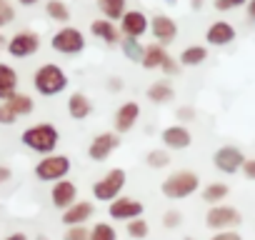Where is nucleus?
I'll return each mask as SVG.
<instances>
[{
	"mask_svg": "<svg viewBox=\"0 0 255 240\" xmlns=\"http://www.w3.org/2000/svg\"><path fill=\"white\" fill-rule=\"evenodd\" d=\"M70 168H73V163H70L68 155H63V153H50V155H40V160L35 163L33 173H35V178H38L40 183H58V180L68 178Z\"/></svg>",
	"mask_w": 255,
	"mask_h": 240,
	"instance_id": "20e7f679",
	"label": "nucleus"
},
{
	"mask_svg": "<svg viewBox=\"0 0 255 240\" xmlns=\"http://www.w3.org/2000/svg\"><path fill=\"white\" fill-rule=\"evenodd\" d=\"M5 40H8V38H5L3 33H0V50H3V48H5Z\"/></svg>",
	"mask_w": 255,
	"mask_h": 240,
	"instance_id": "09e8293b",
	"label": "nucleus"
},
{
	"mask_svg": "<svg viewBox=\"0 0 255 240\" xmlns=\"http://www.w3.org/2000/svg\"><path fill=\"white\" fill-rule=\"evenodd\" d=\"M168 58H170V53L165 50V45H160V43H150V45L143 48L140 65H143L145 70H160V68L168 63Z\"/></svg>",
	"mask_w": 255,
	"mask_h": 240,
	"instance_id": "412c9836",
	"label": "nucleus"
},
{
	"mask_svg": "<svg viewBox=\"0 0 255 240\" xmlns=\"http://www.w3.org/2000/svg\"><path fill=\"white\" fill-rule=\"evenodd\" d=\"M38 240H48V238H45V235H38Z\"/></svg>",
	"mask_w": 255,
	"mask_h": 240,
	"instance_id": "8fccbe9b",
	"label": "nucleus"
},
{
	"mask_svg": "<svg viewBox=\"0 0 255 240\" xmlns=\"http://www.w3.org/2000/svg\"><path fill=\"white\" fill-rule=\"evenodd\" d=\"M10 178H13V170L8 165H0V185H5Z\"/></svg>",
	"mask_w": 255,
	"mask_h": 240,
	"instance_id": "37998d69",
	"label": "nucleus"
},
{
	"mask_svg": "<svg viewBox=\"0 0 255 240\" xmlns=\"http://www.w3.org/2000/svg\"><path fill=\"white\" fill-rule=\"evenodd\" d=\"M205 60H208V48H205V45H188V48L180 53V58H178L180 68H198V65H203Z\"/></svg>",
	"mask_w": 255,
	"mask_h": 240,
	"instance_id": "b1692460",
	"label": "nucleus"
},
{
	"mask_svg": "<svg viewBox=\"0 0 255 240\" xmlns=\"http://www.w3.org/2000/svg\"><path fill=\"white\" fill-rule=\"evenodd\" d=\"M245 13H248V20L255 23V0H248L245 3Z\"/></svg>",
	"mask_w": 255,
	"mask_h": 240,
	"instance_id": "c03bdc74",
	"label": "nucleus"
},
{
	"mask_svg": "<svg viewBox=\"0 0 255 240\" xmlns=\"http://www.w3.org/2000/svg\"><path fill=\"white\" fill-rule=\"evenodd\" d=\"M240 173H243L248 180H255V158H245V160H243Z\"/></svg>",
	"mask_w": 255,
	"mask_h": 240,
	"instance_id": "ea45409f",
	"label": "nucleus"
},
{
	"mask_svg": "<svg viewBox=\"0 0 255 240\" xmlns=\"http://www.w3.org/2000/svg\"><path fill=\"white\" fill-rule=\"evenodd\" d=\"M18 3H20V5H25V8H30V5H35V3H38V0H18Z\"/></svg>",
	"mask_w": 255,
	"mask_h": 240,
	"instance_id": "de8ad7c7",
	"label": "nucleus"
},
{
	"mask_svg": "<svg viewBox=\"0 0 255 240\" xmlns=\"http://www.w3.org/2000/svg\"><path fill=\"white\" fill-rule=\"evenodd\" d=\"M5 50L10 58L23 60V58H33L40 50V35L35 30H18L5 40Z\"/></svg>",
	"mask_w": 255,
	"mask_h": 240,
	"instance_id": "0eeeda50",
	"label": "nucleus"
},
{
	"mask_svg": "<svg viewBox=\"0 0 255 240\" xmlns=\"http://www.w3.org/2000/svg\"><path fill=\"white\" fill-rule=\"evenodd\" d=\"M75 200H78V185H75L73 180L63 178V180L53 183V188H50V203H53V208L65 210V208H70Z\"/></svg>",
	"mask_w": 255,
	"mask_h": 240,
	"instance_id": "a211bd4d",
	"label": "nucleus"
},
{
	"mask_svg": "<svg viewBox=\"0 0 255 240\" xmlns=\"http://www.w3.org/2000/svg\"><path fill=\"white\" fill-rule=\"evenodd\" d=\"M235 38H238V30H235L228 20H215V23H210L208 30H205V43L213 45V48H225V45H230Z\"/></svg>",
	"mask_w": 255,
	"mask_h": 240,
	"instance_id": "f3484780",
	"label": "nucleus"
},
{
	"mask_svg": "<svg viewBox=\"0 0 255 240\" xmlns=\"http://www.w3.org/2000/svg\"><path fill=\"white\" fill-rule=\"evenodd\" d=\"M88 240H118V230L110 223H95L93 228H88Z\"/></svg>",
	"mask_w": 255,
	"mask_h": 240,
	"instance_id": "7c9ffc66",
	"label": "nucleus"
},
{
	"mask_svg": "<svg viewBox=\"0 0 255 240\" xmlns=\"http://www.w3.org/2000/svg\"><path fill=\"white\" fill-rule=\"evenodd\" d=\"M145 165L153 168V170L168 168V165H170V153H168L165 148H153V150H148V155H145Z\"/></svg>",
	"mask_w": 255,
	"mask_h": 240,
	"instance_id": "2f4dec72",
	"label": "nucleus"
},
{
	"mask_svg": "<svg viewBox=\"0 0 255 240\" xmlns=\"http://www.w3.org/2000/svg\"><path fill=\"white\" fill-rule=\"evenodd\" d=\"M178 120H183V123H190V120H195V108L193 105H183V108H178Z\"/></svg>",
	"mask_w": 255,
	"mask_h": 240,
	"instance_id": "58836bf2",
	"label": "nucleus"
},
{
	"mask_svg": "<svg viewBox=\"0 0 255 240\" xmlns=\"http://www.w3.org/2000/svg\"><path fill=\"white\" fill-rule=\"evenodd\" d=\"M118 28H120V35H123V38H135V40H140V38L148 33V28H150V18H148L143 10H125Z\"/></svg>",
	"mask_w": 255,
	"mask_h": 240,
	"instance_id": "ddd939ff",
	"label": "nucleus"
},
{
	"mask_svg": "<svg viewBox=\"0 0 255 240\" xmlns=\"http://www.w3.org/2000/svg\"><path fill=\"white\" fill-rule=\"evenodd\" d=\"M93 215H95V203L93 200H75L70 208L63 210L60 220H63L65 228H70V225H85L88 220H93Z\"/></svg>",
	"mask_w": 255,
	"mask_h": 240,
	"instance_id": "dca6fc26",
	"label": "nucleus"
},
{
	"mask_svg": "<svg viewBox=\"0 0 255 240\" xmlns=\"http://www.w3.org/2000/svg\"><path fill=\"white\" fill-rule=\"evenodd\" d=\"M63 240H88V228L85 225H70L65 230Z\"/></svg>",
	"mask_w": 255,
	"mask_h": 240,
	"instance_id": "c9c22d12",
	"label": "nucleus"
},
{
	"mask_svg": "<svg viewBox=\"0 0 255 240\" xmlns=\"http://www.w3.org/2000/svg\"><path fill=\"white\" fill-rule=\"evenodd\" d=\"M108 90H110V93L123 90V80H120V78H115V75H113V78H108Z\"/></svg>",
	"mask_w": 255,
	"mask_h": 240,
	"instance_id": "79ce46f5",
	"label": "nucleus"
},
{
	"mask_svg": "<svg viewBox=\"0 0 255 240\" xmlns=\"http://www.w3.org/2000/svg\"><path fill=\"white\" fill-rule=\"evenodd\" d=\"M90 33H93V38H98V40H103L105 45H118L120 43V28L113 23V20H108V18H98V20H93L90 23Z\"/></svg>",
	"mask_w": 255,
	"mask_h": 240,
	"instance_id": "6ab92c4d",
	"label": "nucleus"
},
{
	"mask_svg": "<svg viewBox=\"0 0 255 240\" xmlns=\"http://www.w3.org/2000/svg\"><path fill=\"white\" fill-rule=\"evenodd\" d=\"M138 120H140V105L135 100H125V103L118 105V110L113 115V128H115L118 135L130 133L138 125Z\"/></svg>",
	"mask_w": 255,
	"mask_h": 240,
	"instance_id": "f8f14e48",
	"label": "nucleus"
},
{
	"mask_svg": "<svg viewBox=\"0 0 255 240\" xmlns=\"http://www.w3.org/2000/svg\"><path fill=\"white\" fill-rule=\"evenodd\" d=\"M20 143L35 155H50L60 145V130L53 123H33L20 133Z\"/></svg>",
	"mask_w": 255,
	"mask_h": 240,
	"instance_id": "f257e3e1",
	"label": "nucleus"
},
{
	"mask_svg": "<svg viewBox=\"0 0 255 240\" xmlns=\"http://www.w3.org/2000/svg\"><path fill=\"white\" fill-rule=\"evenodd\" d=\"M45 15L53 23H58V25H68L70 8H68V3H63V0H48V3H45Z\"/></svg>",
	"mask_w": 255,
	"mask_h": 240,
	"instance_id": "bb28decb",
	"label": "nucleus"
},
{
	"mask_svg": "<svg viewBox=\"0 0 255 240\" xmlns=\"http://www.w3.org/2000/svg\"><path fill=\"white\" fill-rule=\"evenodd\" d=\"M98 10H100L103 18H108V20L115 23L128 10V0H98Z\"/></svg>",
	"mask_w": 255,
	"mask_h": 240,
	"instance_id": "a878e982",
	"label": "nucleus"
},
{
	"mask_svg": "<svg viewBox=\"0 0 255 240\" xmlns=\"http://www.w3.org/2000/svg\"><path fill=\"white\" fill-rule=\"evenodd\" d=\"M85 45H88V40H85L83 30H78L73 25H60L50 38V48L60 55H80L85 50Z\"/></svg>",
	"mask_w": 255,
	"mask_h": 240,
	"instance_id": "423d86ee",
	"label": "nucleus"
},
{
	"mask_svg": "<svg viewBox=\"0 0 255 240\" xmlns=\"http://www.w3.org/2000/svg\"><path fill=\"white\" fill-rule=\"evenodd\" d=\"M68 85H70L68 73H65L60 65H55V63H43V65L35 68V73H33V88H35V93L43 95V98H55V95L65 93Z\"/></svg>",
	"mask_w": 255,
	"mask_h": 240,
	"instance_id": "f03ea898",
	"label": "nucleus"
},
{
	"mask_svg": "<svg viewBox=\"0 0 255 240\" xmlns=\"http://www.w3.org/2000/svg\"><path fill=\"white\" fill-rule=\"evenodd\" d=\"M3 103H5L18 118H25V115H30V113L35 110V100H33L28 93H20V90H18L15 95H10L8 100H3Z\"/></svg>",
	"mask_w": 255,
	"mask_h": 240,
	"instance_id": "393cba45",
	"label": "nucleus"
},
{
	"mask_svg": "<svg viewBox=\"0 0 255 240\" xmlns=\"http://www.w3.org/2000/svg\"><path fill=\"white\" fill-rule=\"evenodd\" d=\"M228 193H230V188L225 183H208L203 188V200L208 205H218V203H223L228 198Z\"/></svg>",
	"mask_w": 255,
	"mask_h": 240,
	"instance_id": "cd10ccee",
	"label": "nucleus"
},
{
	"mask_svg": "<svg viewBox=\"0 0 255 240\" xmlns=\"http://www.w3.org/2000/svg\"><path fill=\"white\" fill-rule=\"evenodd\" d=\"M210 240H243V238H240V233H235V230H218Z\"/></svg>",
	"mask_w": 255,
	"mask_h": 240,
	"instance_id": "a19ab883",
	"label": "nucleus"
},
{
	"mask_svg": "<svg viewBox=\"0 0 255 240\" xmlns=\"http://www.w3.org/2000/svg\"><path fill=\"white\" fill-rule=\"evenodd\" d=\"M243 223V215L238 208L233 205H225V203H218V205H210V210L205 213V225L210 230H233Z\"/></svg>",
	"mask_w": 255,
	"mask_h": 240,
	"instance_id": "6e6552de",
	"label": "nucleus"
},
{
	"mask_svg": "<svg viewBox=\"0 0 255 240\" xmlns=\"http://www.w3.org/2000/svg\"><path fill=\"white\" fill-rule=\"evenodd\" d=\"M125 183H128V173H125L123 168H113V170H108L103 178H98L90 190H93V198H95V200L110 203V200H115L118 195H123Z\"/></svg>",
	"mask_w": 255,
	"mask_h": 240,
	"instance_id": "39448f33",
	"label": "nucleus"
},
{
	"mask_svg": "<svg viewBox=\"0 0 255 240\" xmlns=\"http://www.w3.org/2000/svg\"><path fill=\"white\" fill-rule=\"evenodd\" d=\"M18 85H20L18 70L13 65H8V63H0V103L8 100L10 95H15Z\"/></svg>",
	"mask_w": 255,
	"mask_h": 240,
	"instance_id": "5701e85b",
	"label": "nucleus"
},
{
	"mask_svg": "<svg viewBox=\"0 0 255 240\" xmlns=\"http://www.w3.org/2000/svg\"><path fill=\"white\" fill-rule=\"evenodd\" d=\"M118 148H120V135H118L115 130L98 133V135L90 140V145H88V158H90L93 163H103V160H108Z\"/></svg>",
	"mask_w": 255,
	"mask_h": 240,
	"instance_id": "9b49d317",
	"label": "nucleus"
},
{
	"mask_svg": "<svg viewBox=\"0 0 255 240\" xmlns=\"http://www.w3.org/2000/svg\"><path fill=\"white\" fill-rule=\"evenodd\" d=\"M180 223H183V213H180V210H165V213H163V228L175 230Z\"/></svg>",
	"mask_w": 255,
	"mask_h": 240,
	"instance_id": "f704fd0d",
	"label": "nucleus"
},
{
	"mask_svg": "<svg viewBox=\"0 0 255 240\" xmlns=\"http://www.w3.org/2000/svg\"><path fill=\"white\" fill-rule=\"evenodd\" d=\"M15 20V8L8 3V0H0V30L5 25H10Z\"/></svg>",
	"mask_w": 255,
	"mask_h": 240,
	"instance_id": "473e14b6",
	"label": "nucleus"
},
{
	"mask_svg": "<svg viewBox=\"0 0 255 240\" xmlns=\"http://www.w3.org/2000/svg\"><path fill=\"white\" fill-rule=\"evenodd\" d=\"M3 240H28V235H25L23 230H18V233H10V235L3 238Z\"/></svg>",
	"mask_w": 255,
	"mask_h": 240,
	"instance_id": "a18cd8bd",
	"label": "nucleus"
},
{
	"mask_svg": "<svg viewBox=\"0 0 255 240\" xmlns=\"http://www.w3.org/2000/svg\"><path fill=\"white\" fill-rule=\"evenodd\" d=\"M143 203L138 200V198H130V195H118L115 200H110L108 203V215L113 218V220H123V223H128V220H133V218H140L143 215Z\"/></svg>",
	"mask_w": 255,
	"mask_h": 240,
	"instance_id": "9d476101",
	"label": "nucleus"
},
{
	"mask_svg": "<svg viewBox=\"0 0 255 240\" xmlns=\"http://www.w3.org/2000/svg\"><path fill=\"white\" fill-rule=\"evenodd\" d=\"M18 120H20V118H18L5 103H0V125H15Z\"/></svg>",
	"mask_w": 255,
	"mask_h": 240,
	"instance_id": "e433bc0d",
	"label": "nucleus"
},
{
	"mask_svg": "<svg viewBox=\"0 0 255 240\" xmlns=\"http://www.w3.org/2000/svg\"><path fill=\"white\" fill-rule=\"evenodd\" d=\"M198 188H200L198 173H193V170H173V173L163 180L160 193H163L168 200H185V198H190Z\"/></svg>",
	"mask_w": 255,
	"mask_h": 240,
	"instance_id": "7ed1b4c3",
	"label": "nucleus"
},
{
	"mask_svg": "<svg viewBox=\"0 0 255 240\" xmlns=\"http://www.w3.org/2000/svg\"><path fill=\"white\" fill-rule=\"evenodd\" d=\"M165 3H170V5H173V3H175V0H165Z\"/></svg>",
	"mask_w": 255,
	"mask_h": 240,
	"instance_id": "3c124183",
	"label": "nucleus"
},
{
	"mask_svg": "<svg viewBox=\"0 0 255 240\" xmlns=\"http://www.w3.org/2000/svg\"><path fill=\"white\" fill-rule=\"evenodd\" d=\"M160 140H163V148H165V150H185V148L193 145V133H190L185 125L175 123V125L163 128Z\"/></svg>",
	"mask_w": 255,
	"mask_h": 240,
	"instance_id": "2eb2a0df",
	"label": "nucleus"
},
{
	"mask_svg": "<svg viewBox=\"0 0 255 240\" xmlns=\"http://www.w3.org/2000/svg\"><path fill=\"white\" fill-rule=\"evenodd\" d=\"M190 5H193V10H200L203 8V0H190Z\"/></svg>",
	"mask_w": 255,
	"mask_h": 240,
	"instance_id": "49530a36",
	"label": "nucleus"
},
{
	"mask_svg": "<svg viewBox=\"0 0 255 240\" xmlns=\"http://www.w3.org/2000/svg\"><path fill=\"white\" fill-rule=\"evenodd\" d=\"M120 50H123V55L128 58V60H133V63H140V58H143V48L145 45H140V40H135V38H120Z\"/></svg>",
	"mask_w": 255,
	"mask_h": 240,
	"instance_id": "c85d7f7f",
	"label": "nucleus"
},
{
	"mask_svg": "<svg viewBox=\"0 0 255 240\" xmlns=\"http://www.w3.org/2000/svg\"><path fill=\"white\" fill-rule=\"evenodd\" d=\"M160 73H165L168 78H173V75H178V73H180V63H178V60L170 55V58H168V63L160 68Z\"/></svg>",
	"mask_w": 255,
	"mask_h": 240,
	"instance_id": "4c0bfd02",
	"label": "nucleus"
},
{
	"mask_svg": "<svg viewBox=\"0 0 255 240\" xmlns=\"http://www.w3.org/2000/svg\"><path fill=\"white\" fill-rule=\"evenodd\" d=\"M243 160H245V153H243L238 145H220V148L213 153V165H215V170H220V173H225V175L240 173Z\"/></svg>",
	"mask_w": 255,
	"mask_h": 240,
	"instance_id": "1a4fd4ad",
	"label": "nucleus"
},
{
	"mask_svg": "<svg viewBox=\"0 0 255 240\" xmlns=\"http://www.w3.org/2000/svg\"><path fill=\"white\" fill-rule=\"evenodd\" d=\"M248 3V0H213V8L220 10V13H230V10H238Z\"/></svg>",
	"mask_w": 255,
	"mask_h": 240,
	"instance_id": "72a5a7b5",
	"label": "nucleus"
},
{
	"mask_svg": "<svg viewBox=\"0 0 255 240\" xmlns=\"http://www.w3.org/2000/svg\"><path fill=\"white\" fill-rule=\"evenodd\" d=\"M148 33L153 35L155 43H160V45L168 48V45L175 43V38H178V23H175L170 15L158 13V15L150 18V28H148Z\"/></svg>",
	"mask_w": 255,
	"mask_h": 240,
	"instance_id": "4468645a",
	"label": "nucleus"
},
{
	"mask_svg": "<svg viewBox=\"0 0 255 240\" xmlns=\"http://www.w3.org/2000/svg\"><path fill=\"white\" fill-rule=\"evenodd\" d=\"M68 115L73 120H78V123H80V120H88L93 115V100L85 93H80V90L70 93L68 95Z\"/></svg>",
	"mask_w": 255,
	"mask_h": 240,
	"instance_id": "aec40b11",
	"label": "nucleus"
},
{
	"mask_svg": "<svg viewBox=\"0 0 255 240\" xmlns=\"http://www.w3.org/2000/svg\"><path fill=\"white\" fill-rule=\"evenodd\" d=\"M145 98H148L153 105H168V103L175 100V88H173L170 80H155V83L148 85Z\"/></svg>",
	"mask_w": 255,
	"mask_h": 240,
	"instance_id": "4be33fe9",
	"label": "nucleus"
},
{
	"mask_svg": "<svg viewBox=\"0 0 255 240\" xmlns=\"http://www.w3.org/2000/svg\"><path fill=\"white\" fill-rule=\"evenodd\" d=\"M125 233L130 235L133 240H145L148 233H150V225H148V220L140 215V218H133V220L125 223Z\"/></svg>",
	"mask_w": 255,
	"mask_h": 240,
	"instance_id": "c756f323",
	"label": "nucleus"
}]
</instances>
